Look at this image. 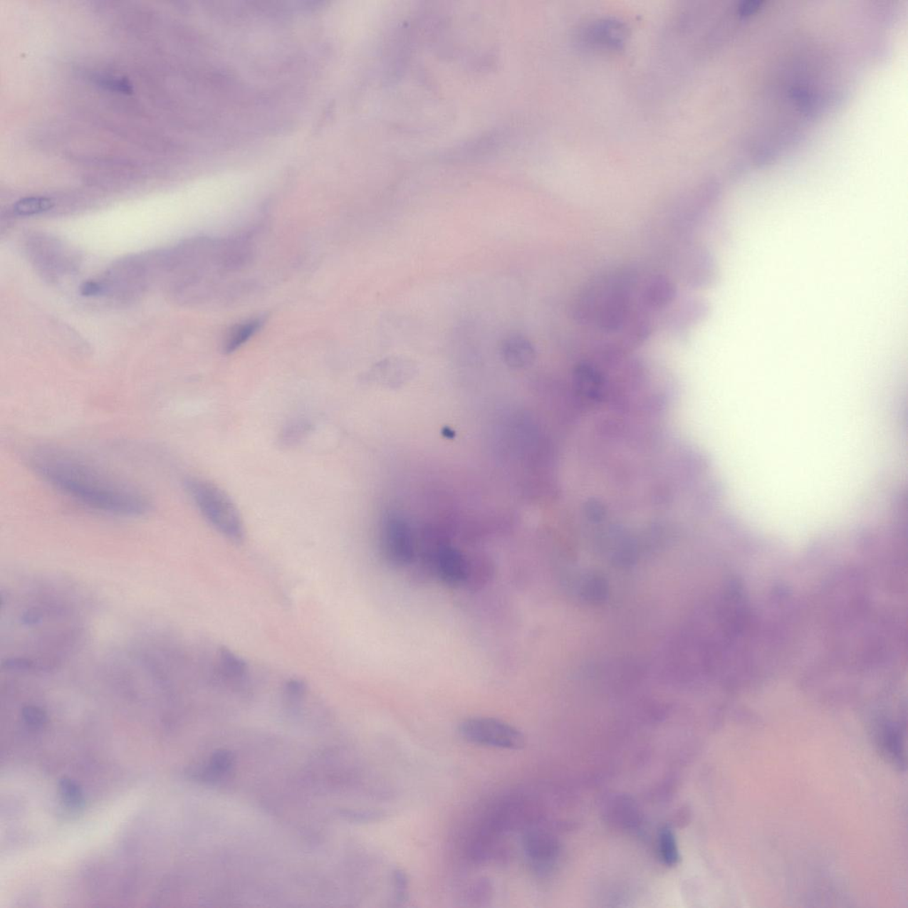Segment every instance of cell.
Wrapping results in <instances>:
<instances>
[{"instance_id":"obj_6","label":"cell","mask_w":908,"mask_h":908,"mask_svg":"<svg viewBox=\"0 0 908 908\" xmlns=\"http://www.w3.org/2000/svg\"><path fill=\"white\" fill-rule=\"evenodd\" d=\"M877 746L882 757L900 771L907 768L906 738L899 726L888 724L877 736Z\"/></svg>"},{"instance_id":"obj_12","label":"cell","mask_w":908,"mask_h":908,"mask_svg":"<svg viewBox=\"0 0 908 908\" xmlns=\"http://www.w3.org/2000/svg\"><path fill=\"white\" fill-rule=\"evenodd\" d=\"M94 82L100 88L112 92L129 94L133 92L132 83L126 78L115 77L110 75H97L93 78Z\"/></svg>"},{"instance_id":"obj_4","label":"cell","mask_w":908,"mask_h":908,"mask_svg":"<svg viewBox=\"0 0 908 908\" xmlns=\"http://www.w3.org/2000/svg\"><path fill=\"white\" fill-rule=\"evenodd\" d=\"M381 544L385 559L396 567L408 565L414 558V541L402 520L390 518L383 524Z\"/></svg>"},{"instance_id":"obj_5","label":"cell","mask_w":908,"mask_h":908,"mask_svg":"<svg viewBox=\"0 0 908 908\" xmlns=\"http://www.w3.org/2000/svg\"><path fill=\"white\" fill-rule=\"evenodd\" d=\"M434 566L439 580L452 587L462 584L468 576V564L464 556L452 546H443L437 550Z\"/></svg>"},{"instance_id":"obj_14","label":"cell","mask_w":908,"mask_h":908,"mask_svg":"<svg viewBox=\"0 0 908 908\" xmlns=\"http://www.w3.org/2000/svg\"><path fill=\"white\" fill-rule=\"evenodd\" d=\"M394 902L400 904L406 902L408 897V879L404 871L395 870L393 872Z\"/></svg>"},{"instance_id":"obj_9","label":"cell","mask_w":908,"mask_h":908,"mask_svg":"<svg viewBox=\"0 0 908 908\" xmlns=\"http://www.w3.org/2000/svg\"><path fill=\"white\" fill-rule=\"evenodd\" d=\"M260 325H261V321L260 320H251L231 329L226 341L225 350L226 352H234L239 347L247 342L259 330Z\"/></svg>"},{"instance_id":"obj_11","label":"cell","mask_w":908,"mask_h":908,"mask_svg":"<svg viewBox=\"0 0 908 908\" xmlns=\"http://www.w3.org/2000/svg\"><path fill=\"white\" fill-rule=\"evenodd\" d=\"M61 798L70 808H81L84 806V795L80 786L75 781L63 778L59 783Z\"/></svg>"},{"instance_id":"obj_2","label":"cell","mask_w":908,"mask_h":908,"mask_svg":"<svg viewBox=\"0 0 908 908\" xmlns=\"http://www.w3.org/2000/svg\"><path fill=\"white\" fill-rule=\"evenodd\" d=\"M184 489L204 518L220 534L234 542L244 538L240 513L231 499L216 484L197 477L184 482Z\"/></svg>"},{"instance_id":"obj_15","label":"cell","mask_w":908,"mask_h":908,"mask_svg":"<svg viewBox=\"0 0 908 908\" xmlns=\"http://www.w3.org/2000/svg\"><path fill=\"white\" fill-rule=\"evenodd\" d=\"M23 716L24 721L32 729H41L46 722V712L37 706L25 707L23 710Z\"/></svg>"},{"instance_id":"obj_10","label":"cell","mask_w":908,"mask_h":908,"mask_svg":"<svg viewBox=\"0 0 908 908\" xmlns=\"http://www.w3.org/2000/svg\"><path fill=\"white\" fill-rule=\"evenodd\" d=\"M659 852L662 860L669 867L674 866L679 859L675 835L669 828H664L659 834Z\"/></svg>"},{"instance_id":"obj_7","label":"cell","mask_w":908,"mask_h":908,"mask_svg":"<svg viewBox=\"0 0 908 908\" xmlns=\"http://www.w3.org/2000/svg\"><path fill=\"white\" fill-rule=\"evenodd\" d=\"M503 359L509 367L523 368L533 364L535 350L529 340L521 335H512L504 340L501 345Z\"/></svg>"},{"instance_id":"obj_8","label":"cell","mask_w":908,"mask_h":908,"mask_svg":"<svg viewBox=\"0 0 908 908\" xmlns=\"http://www.w3.org/2000/svg\"><path fill=\"white\" fill-rule=\"evenodd\" d=\"M56 204L52 199L44 197H31L21 199L14 205V214L30 216L51 211Z\"/></svg>"},{"instance_id":"obj_1","label":"cell","mask_w":908,"mask_h":908,"mask_svg":"<svg viewBox=\"0 0 908 908\" xmlns=\"http://www.w3.org/2000/svg\"><path fill=\"white\" fill-rule=\"evenodd\" d=\"M28 464L56 489L98 512L137 517L151 510L150 499L135 486L67 452L37 448Z\"/></svg>"},{"instance_id":"obj_13","label":"cell","mask_w":908,"mask_h":908,"mask_svg":"<svg viewBox=\"0 0 908 908\" xmlns=\"http://www.w3.org/2000/svg\"><path fill=\"white\" fill-rule=\"evenodd\" d=\"M234 761V755L230 751L226 750L216 751L209 763L211 771L214 774L225 773L229 771Z\"/></svg>"},{"instance_id":"obj_16","label":"cell","mask_w":908,"mask_h":908,"mask_svg":"<svg viewBox=\"0 0 908 908\" xmlns=\"http://www.w3.org/2000/svg\"><path fill=\"white\" fill-rule=\"evenodd\" d=\"M81 293L85 296H95L103 294V286L100 281L85 282L81 287Z\"/></svg>"},{"instance_id":"obj_3","label":"cell","mask_w":908,"mask_h":908,"mask_svg":"<svg viewBox=\"0 0 908 908\" xmlns=\"http://www.w3.org/2000/svg\"><path fill=\"white\" fill-rule=\"evenodd\" d=\"M458 732L462 739L479 746L518 751L526 745V738L518 729L495 718L463 719L459 724Z\"/></svg>"}]
</instances>
